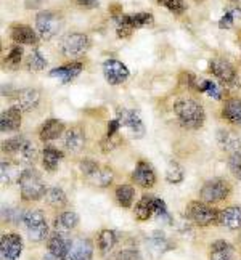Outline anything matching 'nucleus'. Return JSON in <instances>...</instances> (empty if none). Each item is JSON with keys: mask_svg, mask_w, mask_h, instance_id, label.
<instances>
[{"mask_svg": "<svg viewBox=\"0 0 241 260\" xmlns=\"http://www.w3.org/2000/svg\"><path fill=\"white\" fill-rule=\"evenodd\" d=\"M174 113L178 119V124L190 130L199 128L206 121L204 108L201 106L196 100H192V98L178 100L174 105Z\"/></svg>", "mask_w": 241, "mask_h": 260, "instance_id": "1", "label": "nucleus"}, {"mask_svg": "<svg viewBox=\"0 0 241 260\" xmlns=\"http://www.w3.org/2000/svg\"><path fill=\"white\" fill-rule=\"evenodd\" d=\"M19 189H21V199L26 203H34L45 198L47 186L42 177L34 169H24V172L19 178Z\"/></svg>", "mask_w": 241, "mask_h": 260, "instance_id": "2", "label": "nucleus"}, {"mask_svg": "<svg viewBox=\"0 0 241 260\" xmlns=\"http://www.w3.org/2000/svg\"><path fill=\"white\" fill-rule=\"evenodd\" d=\"M21 223L24 225L27 236L33 243H42L45 238H48V225L45 222V215L39 209L24 211Z\"/></svg>", "mask_w": 241, "mask_h": 260, "instance_id": "3", "label": "nucleus"}, {"mask_svg": "<svg viewBox=\"0 0 241 260\" xmlns=\"http://www.w3.org/2000/svg\"><path fill=\"white\" fill-rule=\"evenodd\" d=\"M116 19V34L120 39L130 37L134 29H142L146 26L153 24V15L152 13H134V15H119L114 18Z\"/></svg>", "mask_w": 241, "mask_h": 260, "instance_id": "4", "label": "nucleus"}, {"mask_svg": "<svg viewBox=\"0 0 241 260\" xmlns=\"http://www.w3.org/2000/svg\"><path fill=\"white\" fill-rule=\"evenodd\" d=\"M209 71L225 88H239V77L233 64L224 58H214L209 63Z\"/></svg>", "mask_w": 241, "mask_h": 260, "instance_id": "5", "label": "nucleus"}, {"mask_svg": "<svg viewBox=\"0 0 241 260\" xmlns=\"http://www.w3.org/2000/svg\"><path fill=\"white\" fill-rule=\"evenodd\" d=\"M232 193V186L224 178H210L201 186L199 189V198L201 201H204L207 204H216L225 199Z\"/></svg>", "mask_w": 241, "mask_h": 260, "instance_id": "6", "label": "nucleus"}, {"mask_svg": "<svg viewBox=\"0 0 241 260\" xmlns=\"http://www.w3.org/2000/svg\"><path fill=\"white\" fill-rule=\"evenodd\" d=\"M187 218L198 226H210L217 223L219 212L204 201H192L187 206Z\"/></svg>", "mask_w": 241, "mask_h": 260, "instance_id": "7", "label": "nucleus"}, {"mask_svg": "<svg viewBox=\"0 0 241 260\" xmlns=\"http://www.w3.org/2000/svg\"><path fill=\"white\" fill-rule=\"evenodd\" d=\"M63 26V19L58 13L50 12V10H45V12H40L36 16V29L37 34L42 41H50L53 39L59 29Z\"/></svg>", "mask_w": 241, "mask_h": 260, "instance_id": "8", "label": "nucleus"}, {"mask_svg": "<svg viewBox=\"0 0 241 260\" xmlns=\"http://www.w3.org/2000/svg\"><path fill=\"white\" fill-rule=\"evenodd\" d=\"M59 48H62V53L68 58L82 56L90 48V37L82 32L68 34L59 44Z\"/></svg>", "mask_w": 241, "mask_h": 260, "instance_id": "9", "label": "nucleus"}, {"mask_svg": "<svg viewBox=\"0 0 241 260\" xmlns=\"http://www.w3.org/2000/svg\"><path fill=\"white\" fill-rule=\"evenodd\" d=\"M117 121L119 124L129 128L130 134H132L135 138H142L145 135V125L140 114L135 111V109H127V108H119L117 109Z\"/></svg>", "mask_w": 241, "mask_h": 260, "instance_id": "10", "label": "nucleus"}, {"mask_svg": "<svg viewBox=\"0 0 241 260\" xmlns=\"http://www.w3.org/2000/svg\"><path fill=\"white\" fill-rule=\"evenodd\" d=\"M103 76L109 85H120L129 79L130 71L123 61L113 58V59H106L103 63Z\"/></svg>", "mask_w": 241, "mask_h": 260, "instance_id": "11", "label": "nucleus"}, {"mask_svg": "<svg viewBox=\"0 0 241 260\" xmlns=\"http://www.w3.org/2000/svg\"><path fill=\"white\" fill-rule=\"evenodd\" d=\"M23 252V239L16 233H7L0 238V260H16Z\"/></svg>", "mask_w": 241, "mask_h": 260, "instance_id": "12", "label": "nucleus"}, {"mask_svg": "<svg viewBox=\"0 0 241 260\" xmlns=\"http://www.w3.org/2000/svg\"><path fill=\"white\" fill-rule=\"evenodd\" d=\"M71 244H73V239L66 233L55 232L48 238V243H47L48 254H52L58 260H68L69 251H71Z\"/></svg>", "mask_w": 241, "mask_h": 260, "instance_id": "13", "label": "nucleus"}, {"mask_svg": "<svg viewBox=\"0 0 241 260\" xmlns=\"http://www.w3.org/2000/svg\"><path fill=\"white\" fill-rule=\"evenodd\" d=\"M132 180L140 188H145V189L153 188L156 183V174L153 171L152 164L146 161H138L132 172Z\"/></svg>", "mask_w": 241, "mask_h": 260, "instance_id": "14", "label": "nucleus"}, {"mask_svg": "<svg viewBox=\"0 0 241 260\" xmlns=\"http://www.w3.org/2000/svg\"><path fill=\"white\" fill-rule=\"evenodd\" d=\"M82 69H84L82 63L73 61V63H68V64H63V66H58V68L52 69L48 74H50V77L58 79L62 84H69V82H73L80 73H82Z\"/></svg>", "mask_w": 241, "mask_h": 260, "instance_id": "15", "label": "nucleus"}, {"mask_svg": "<svg viewBox=\"0 0 241 260\" xmlns=\"http://www.w3.org/2000/svg\"><path fill=\"white\" fill-rule=\"evenodd\" d=\"M12 41L16 45H37L39 34L27 24H13L12 26Z\"/></svg>", "mask_w": 241, "mask_h": 260, "instance_id": "16", "label": "nucleus"}, {"mask_svg": "<svg viewBox=\"0 0 241 260\" xmlns=\"http://www.w3.org/2000/svg\"><path fill=\"white\" fill-rule=\"evenodd\" d=\"M21 113L23 111L18 106H12L4 111L0 116V130L8 134L19 130V127H21Z\"/></svg>", "mask_w": 241, "mask_h": 260, "instance_id": "17", "label": "nucleus"}, {"mask_svg": "<svg viewBox=\"0 0 241 260\" xmlns=\"http://www.w3.org/2000/svg\"><path fill=\"white\" fill-rule=\"evenodd\" d=\"M92 255H94V244L90 239H87V238L73 239L68 260H90Z\"/></svg>", "mask_w": 241, "mask_h": 260, "instance_id": "18", "label": "nucleus"}, {"mask_svg": "<svg viewBox=\"0 0 241 260\" xmlns=\"http://www.w3.org/2000/svg\"><path fill=\"white\" fill-rule=\"evenodd\" d=\"M40 102V93L36 88H24L19 90L16 93V105L23 113H31L33 109H36L39 106Z\"/></svg>", "mask_w": 241, "mask_h": 260, "instance_id": "19", "label": "nucleus"}, {"mask_svg": "<svg viewBox=\"0 0 241 260\" xmlns=\"http://www.w3.org/2000/svg\"><path fill=\"white\" fill-rule=\"evenodd\" d=\"M217 143L228 154L241 153V138L238 137V134L232 132V130L220 128L217 132Z\"/></svg>", "mask_w": 241, "mask_h": 260, "instance_id": "20", "label": "nucleus"}, {"mask_svg": "<svg viewBox=\"0 0 241 260\" xmlns=\"http://www.w3.org/2000/svg\"><path fill=\"white\" fill-rule=\"evenodd\" d=\"M217 223L228 230H241V207L228 206L224 211L219 212Z\"/></svg>", "mask_w": 241, "mask_h": 260, "instance_id": "21", "label": "nucleus"}, {"mask_svg": "<svg viewBox=\"0 0 241 260\" xmlns=\"http://www.w3.org/2000/svg\"><path fill=\"white\" fill-rule=\"evenodd\" d=\"M85 145V134L80 127H71L65 134V149L69 153H80Z\"/></svg>", "mask_w": 241, "mask_h": 260, "instance_id": "22", "label": "nucleus"}, {"mask_svg": "<svg viewBox=\"0 0 241 260\" xmlns=\"http://www.w3.org/2000/svg\"><path fill=\"white\" fill-rule=\"evenodd\" d=\"M65 132V124L58 119H47V121L40 125L39 130V138L42 142H52V140H56L62 137V134Z\"/></svg>", "mask_w": 241, "mask_h": 260, "instance_id": "23", "label": "nucleus"}, {"mask_svg": "<svg viewBox=\"0 0 241 260\" xmlns=\"http://www.w3.org/2000/svg\"><path fill=\"white\" fill-rule=\"evenodd\" d=\"M23 172H24V169L19 167L18 162L2 161V166H0V180H2L4 185L19 183V178H21Z\"/></svg>", "mask_w": 241, "mask_h": 260, "instance_id": "24", "label": "nucleus"}, {"mask_svg": "<svg viewBox=\"0 0 241 260\" xmlns=\"http://www.w3.org/2000/svg\"><path fill=\"white\" fill-rule=\"evenodd\" d=\"M79 225V215L73 211H65L59 214L55 222H53V228L58 233H71L73 230Z\"/></svg>", "mask_w": 241, "mask_h": 260, "instance_id": "25", "label": "nucleus"}, {"mask_svg": "<svg viewBox=\"0 0 241 260\" xmlns=\"http://www.w3.org/2000/svg\"><path fill=\"white\" fill-rule=\"evenodd\" d=\"M88 180V183H92L94 186H98V188H106L113 183V178H114V174H113V169L111 167H106V166H98L95 171L85 177Z\"/></svg>", "mask_w": 241, "mask_h": 260, "instance_id": "26", "label": "nucleus"}, {"mask_svg": "<svg viewBox=\"0 0 241 260\" xmlns=\"http://www.w3.org/2000/svg\"><path fill=\"white\" fill-rule=\"evenodd\" d=\"M209 260H235L233 246L227 241H224V239H219V241L210 244Z\"/></svg>", "mask_w": 241, "mask_h": 260, "instance_id": "27", "label": "nucleus"}, {"mask_svg": "<svg viewBox=\"0 0 241 260\" xmlns=\"http://www.w3.org/2000/svg\"><path fill=\"white\" fill-rule=\"evenodd\" d=\"M222 117L233 125H241V98H228L222 108Z\"/></svg>", "mask_w": 241, "mask_h": 260, "instance_id": "28", "label": "nucleus"}, {"mask_svg": "<svg viewBox=\"0 0 241 260\" xmlns=\"http://www.w3.org/2000/svg\"><path fill=\"white\" fill-rule=\"evenodd\" d=\"M153 199L155 196L153 194H143L142 199L135 204L134 207V215L137 217L138 222H146L149 220L153 215H155V211H153Z\"/></svg>", "mask_w": 241, "mask_h": 260, "instance_id": "29", "label": "nucleus"}, {"mask_svg": "<svg viewBox=\"0 0 241 260\" xmlns=\"http://www.w3.org/2000/svg\"><path fill=\"white\" fill-rule=\"evenodd\" d=\"M13 159H15V162L18 164H34L36 162V159H37V148L33 145V142H29V140L26 138L23 145L19 146L18 151L13 154Z\"/></svg>", "mask_w": 241, "mask_h": 260, "instance_id": "30", "label": "nucleus"}, {"mask_svg": "<svg viewBox=\"0 0 241 260\" xmlns=\"http://www.w3.org/2000/svg\"><path fill=\"white\" fill-rule=\"evenodd\" d=\"M97 244H98L100 252L103 255H108L117 244V233L114 230H102V232L98 233Z\"/></svg>", "mask_w": 241, "mask_h": 260, "instance_id": "31", "label": "nucleus"}, {"mask_svg": "<svg viewBox=\"0 0 241 260\" xmlns=\"http://www.w3.org/2000/svg\"><path fill=\"white\" fill-rule=\"evenodd\" d=\"M63 159V153L59 149L53 148V146H45L42 151V166L47 172H53L58 167V164L62 162Z\"/></svg>", "mask_w": 241, "mask_h": 260, "instance_id": "32", "label": "nucleus"}, {"mask_svg": "<svg viewBox=\"0 0 241 260\" xmlns=\"http://www.w3.org/2000/svg\"><path fill=\"white\" fill-rule=\"evenodd\" d=\"M114 196H116V201L120 207L130 209L134 204V199H135V189L130 185H119L114 189Z\"/></svg>", "mask_w": 241, "mask_h": 260, "instance_id": "33", "label": "nucleus"}, {"mask_svg": "<svg viewBox=\"0 0 241 260\" xmlns=\"http://www.w3.org/2000/svg\"><path fill=\"white\" fill-rule=\"evenodd\" d=\"M45 203L53 207V209H59V207H65L68 199H66V193L63 191L62 188L58 186H52V188H47V193H45Z\"/></svg>", "mask_w": 241, "mask_h": 260, "instance_id": "34", "label": "nucleus"}, {"mask_svg": "<svg viewBox=\"0 0 241 260\" xmlns=\"http://www.w3.org/2000/svg\"><path fill=\"white\" fill-rule=\"evenodd\" d=\"M148 244H149V252L153 255L164 254L166 251H169V249H172V246H170V243L167 241V238L161 232H155L153 236L149 238Z\"/></svg>", "mask_w": 241, "mask_h": 260, "instance_id": "35", "label": "nucleus"}, {"mask_svg": "<svg viewBox=\"0 0 241 260\" xmlns=\"http://www.w3.org/2000/svg\"><path fill=\"white\" fill-rule=\"evenodd\" d=\"M185 178V172H184V167L180 166L177 161H170L167 169H166V180L169 183L172 185H178L182 183Z\"/></svg>", "mask_w": 241, "mask_h": 260, "instance_id": "36", "label": "nucleus"}, {"mask_svg": "<svg viewBox=\"0 0 241 260\" xmlns=\"http://www.w3.org/2000/svg\"><path fill=\"white\" fill-rule=\"evenodd\" d=\"M26 66H27L29 71H34V73L42 71V69H45V66H47V59L44 58V55L40 53L39 50H33L27 56Z\"/></svg>", "mask_w": 241, "mask_h": 260, "instance_id": "37", "label": "nucleus"}, {"mask_svg": "<svg viewBox=\"0 0 241 260\" xmlns=\"http://www.w3.org/2000/svg\"><path fill=\"white\" fill-rule=\"evenodd\" d=\"M156 2L161 7L167 8L169 12L174 13V15H184L185 10H187V5H185L184 0H156Z\"/></svg>", "mask_w": 241, "mask_h": 260, "instance_id": "38", "label": "nucleus"}, {"mask_svg": "<svg viewBox=\"0 0 241 260\" xmlns=\"http://www.w3.org/2000/svg\"><path fill=\"white\" fill-rule=\"evenodd\" d=\"M24 140H26V137H23V135H16L13 138L5 140V142L2 143V151L7 153V154H10V156H13L18 151V149H19V146L23 145Z\"/></svg>", "mask_w": 241, "mask_h": 260, "instance_id": "39", "label": "nucleus"}, {"mask_svg": "<svg viewBox=\"0 0 241 260\" xmlns=\"http://www.w3.org/2000/svg\"><path fill=\"white\" fill-rule=\"evenodd\" d=\"M23 47L21 45H15L10 48V52L5 58V64H8L10 68H18L19 63H21L23 59Z\"/></svg>", "mask_w": 241, "mask_h": 260, "instance_id": "40", "label": "nucleus"}, {"mask_svg": "<svg viewBox=\"0 0 241 260\" xmlns=\"http://www.w3.org/2000/svg\"><path fill=\"white\" fill-rule=\"evenodd\" d=\"M199 92H206L210 98H214V100L222 98V92H220L219 85L216 82H213V81H206V79H201Z\"/></svg>", "mask_w": 241, "mask_h": 260, "instance_id": "41", "label": "nucleus"}, {"mask_svg": "<svg viewBox=\"0 0 241 260\" xmlns=\"http://www.w3.org/2000/svg\"><path fill=\"white\" fill-rule=\"evenodd\" d=\"M153 211H155V215L158 218H164V220H170V215L167 212V206L166 203L163 201L161 198H156L153 199Z\"/></svg>", "mask_w": 241, "mask_h": 260, "instance_id": "42", "label": "nucleus"}, {"mask_svg": "<svg viewBox=\"0 0 241 260\" xmlns=\"http://www.w3.org/2000/svg\"><path fill=\"white\" fill-rule=\"evenodd\" d=\"M228 169L232 171V174L238 180H241V153L230 154V157H228Z\"/></svg>", "mask_w": 241, "mask_h": 260, "instance_id": "43", "label": "nucleus"}, {"mask_svg": "<svg viewBox=\"0 0 241 260\" xmlns=\"http://www.w3.org/2000/svg\"><path fill=\"white\" fill-rule=\"evenodd\" d=\"M114 260H142V257H140V252L135 251V249H124V251L116 254Z\"/></svg>", "mask_w": 241, "mask_h": 260, "instance_id": "44", "label": "nucleus"}, {"mask_svg": "<svg viewBox=\"0 0 241 260\" xmlns=\"http://www.w3.org/2000/svg\"><path fill=\"white\" fill-rule=\"evenodd\" d=\"M98 166L100 164L97 161H92V159H84V161H80L79 169H80V172H82V175L87 177V175L92 174Z\"/></svg>", "mask_w": 241, "mask_h": 260, "instance_id": "45", "label": "nucleus"}, {"mask_svg": "<svg viewBox=\"0 0 241 260\" xmlns=\"http://www.w3.org/2000/svg\"><path fill=\"white\" fill-rule=\"evenodd\" d=\"M233 23H235V16L232 13V10H230V12H227L222 18L219 19V27L220 29H230L233 26Z\"/></svg>", "mask_w": 241, "mask_h": 260, "instance_id": "46", "label": "nucleus"}, {"mask_svg": "<svg viewBox=\"0 0 241 260\" xmlns=\"http://www.w3.org/2000/svg\"><path fill=\"white\" fill-rule=\"evenodd\" d=\"M117 145H119V140H114V137H105L102 140V149L105 153L111 151V149H114Z\"/></svg>", "mask_w": 241, "mask_h": 260, "instance_id": "47", "label": "nucleus"}, {"mask_svg": "<svg viewBox=\"0 0 241 260\" xmlns=\"http://www.w3.org/2000/svg\"><path fill=\"white\" fill-rule=\"evenodd\" d=\"M120 124L117 119H113V121H109L108 122V132H106V137H114L117 134V130H119Z\"/></svg>", "mask_w": 241, "mask_h": 260, "instance_id": "48", "label": "nucleus"}, {"mask_svg": "<svg viewBox=\"0 0 241 260\" xmlns=\"http://www.w3.org/2000/svg\"><path fill=\"white\" fill-rule=\"evenodd\" d=\"M74 2L82 8H95L98 7L100 0H74Z\"/></svg>", "mask_w": 241, "mask_h": 260, "instance_id": "49", "label": "nucleus"}, {"mask_svg": "<svg viewBox=\"0 0 241 260\" xmlns=\"http://www.w3.org/2000/svg\"><path fill=\"white\" fill-rule=\"evenodd\" d=\"M230 2H241V0H230Z\"/></svg>", "mask_w": 241, "mask_h": 260, "instance_id": "50", "label": "nucleus"}, {"mask_svg": "<svg viewBox=\"0 0 241 260\" xmlns=\"http://www.w3.org/2000/svg\"><path fill=\"white\" fill-rule=\"evenodd\" d=\"M196 2H203V0H196Z\"/></svg>", "mask_w": 241, "mask_h": 260, "instance_id": "51", "label": "nucleus"}]
</instances>
